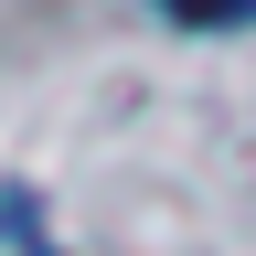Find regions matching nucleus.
<instances>
[{
	"instance_id": "nucleus-1",
	"label": "nucleus",
	"mask_w": 256,
	"mask_h": 256,
	"mask_svg": "<svg viewBox=\"0 0 256 256\" xmlns=\"http://www.w3.org/2000/svg\"><path fill=\"white\" fill-rule=\"evenodd\" d=\"M171 22H256V0H160Z\"/></svg>"
}]
</instances>
